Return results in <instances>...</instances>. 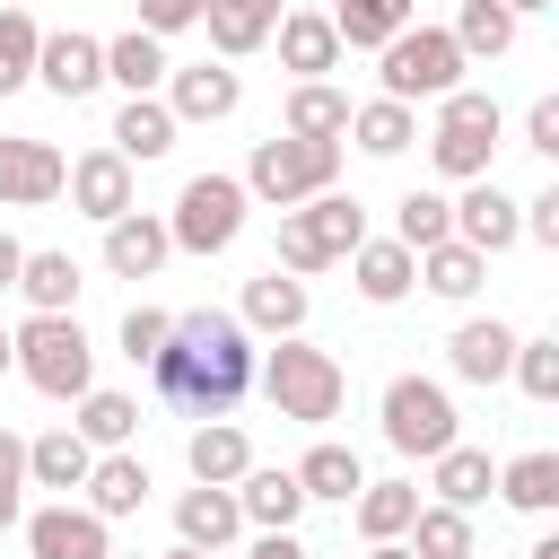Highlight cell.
<instances>
[{
    "label": "cell",
    "instance_id": "obj_1",
    "mask_svg": "<svg viewBox=\"0 0 559 559\" xmlns=\"http://www.w3.org/2000/svg\"><path fill=\"white\" fill-rule=\"evenodd\" d=\"M253 376H262V349H253V332H245L236 314H218V306L175 314V341L148 358L157 402H175L183 419H227V411L253 393Z\"/></svg>",
    "mask_w": 559,
    "mask_h": 559
},
{
    "label": "cell",
    "instance_id": "obj_2",
    "mask_svg": "<svg viewBox=\"0 0 559 559\" xmlns=\"http://www.w3.org/2000/svg\"><path fill=\"white\" fill-rule=\"evenodd\" d=\"M253 384H262V402H271L280 419H297V428H323V419H341V402H349L341 358L314 349V341H271Z\"/></svg>",
    "mask_w": 559,
    "mask_h": 559
},
{
    "label": "cell",
    "instance_id": "obj_3",
    "mask_svg": "<svg viewBox=\"0 0 559 559\" xmlns=\"http://www.w3.org/2000/svg\"><path fill=\"white\" fill-rule=\"evenodd\" d=\"M358 245H367V210H358V192H314V201L280 210V262H271V271L314 280V271L349 262Z\"/></svg>",
    "mask_w": 559,
    "mask_h": 559
},
{
    "label": "cell",
    "instance_id": "obj_4",
    "mask_svg": "<svg viewBox=\"0 0 559 559\" xmlns=\"http://www.w3.org/2000/svg\"><path fill=\"white\" fill-rule=\"evenodd\" d=\"M9 341H17V376L44 402H87L96 393V349H87L79 314H26Z\"/></svg>",
    "mask_w": 559,
    "mask_h": 559
},
{
    "label": "cell",
    "instance_id": "obj_5",
    "mask_svg": "<svg viewBox=\"0 0 559 559\" xmlns=\"http://www.w3.org/2000/svg\"><path fill=\"white\" fill-rule=\"evenodd\" d=\"M332 183H341V140H288V131H271L245 157V192L271 201V210H297V201H314Z\"/></svg>",
    "mask_w": 559,
    "mask_h": 559
},
{
    "label": "cell",
    "instance_id": "obj_6",
    "mask_svg": "<svg viewBox=\"0 0 559 559\" xmlns=\"http://www.w3.org/2000/svg\"><path fill=\"white\" fill-rule=\"evenodd\" d=\"M376 419H384V445H393V454H419V463H437L445 445H463L454 393H445L437 376H393L384 402H376Z\"/></svg>",
    "mask_w": 559,
    "mask_h": 559
},
{
    "label": "cell",
    "instance_id": "obj_7",
    "mask_svg": "<svg viewBox=\"0 0 559 559\" xmlns=\"http://www.w3.org/2000/svg\"><path fill=\"white\" fill-rule=\"evenodd\" d=\"M498 131H507L498 96H480V87H454V96L437 105V131H428V157H437V175H445V183H480V175H489V157H498Z\"/></svg>",
    "mask_w": 559,
    "mask_h": 559
},
{
    "label": "cell",
    "instance_id": "obj_8",
    "mask_svg": "<svg viewBox=\"0 0 559 559\" xmlns=\"http://www.w3.org/2000/svg\"><path fill=\"white\" fill-rule=\"evenodd\" d=\"M245 210H253L245 175H192L166 210V236H175V253H227L245 236Z\"/></svg>",
    "mask_w": 559,
    "mask_h": 559
},
{
    "label": "cell",
    "instance_id": "obj_9",
    "mask_svg": "<svg viewBox=\"0 0 559 559\" xmlns=\"http://www.w3.org/2000/svg\"><path fill=\"white\" fill-rule=\"evenodd\" d=\"M384 96L393 105H419V96H454L463 87V44H454V26H411V35H393L384 44Z\"/></svg>",
    "mask_w": 559,
    "mask_h": 559
},
{
    "label": "cell",
    "instance_id": "obj_10",
    "mask_svg": "<svg viewBox=\"0 0 559 559\" xmlns=\"http://www.w3.org/2000/svg\"><path fill=\"white\" fill-rule=\"evenodd\" d=\"M70 192V157L52 148V140H0V210H44V201H61Z\"/></svg>",
    "mask_w": 559,
    "mask_h": 559
},
{
    "label": "cell",
    "instance_id": "obj_11",
    "mask_svg": "<svg viewBox=\"0 0 559 559\" xmlns=\"http://www.w3.org/2000/svg\"><path fill=\"white\" fill-rule=\"evenodd\" d=\"M26 559H114V524L96 507H35L26 515Z\"/></svg>",
    "mask_w": 559,
    "mask_h": 559
},
{
    "label": "cell",
    "instance_id": "obj_12",
    "mask_svg": "<svg viewBox=\"0 0 559 559\" xmlns=\"http://www.w3.org/2000/svg\"><path fill=\"white\" fill-rule=\"evenodd\" d=\"M70 210H79V218H96V227L131 218V210H140V201H131V157H114V148L70 157Z\"/></svg>",
    "mask_w": 559,
    "mask_h": 559
},
{
    "label": "cell",
    "instance_id": "obj_13",
    "mask_svg": "<svg viewBox=\"0 0 559 559\" xmlns=\"http://www.w3.org/2000/svg\"><path fill=\"white\" fill-rule=\"evenodd\" d=\"M35 79H44L61 105H79V96H96V87H105V44H96V35H79V26H61V35H44Z\"/></svg>",
    "mask_w": 559,
    "mask_h": 559
},
{
    "label": "cell",
    "instance_id": "obj_14",
    "mask_svg": "<svg viewBox=\"0 0 559 559\" xmlns=\"http://www.w3.org/2000/svg\"><path fill=\"white\" fill-rule=\"evenodd\" d=\"M454 236H463L472 253H507V245L524 236V201H507V192L480 175V183H463V201H454Z\"/></svg>",
    "mask_w": 559,
    "mask_h": 559
},
{
    "label": "cell",
    "instance_id": "obj_15",
    "mask_svg": "<svg viewBox=\"0 0 559 559\" xmlns=\"http://www.w3.org/2000/svg\"><path fill=\"white\" fill-rule=\"evenodd\" d=\"M306 314H314L306 280H288V271H262V280H245V306H236V323H245V332L297 341V332H306Z\"/></svg>",
    "mask_w": 559,
    "mask_h": 559
},
{
    "label": "cell",
    "instance_id": "obj_16",
    "mask_svg": "<svg viewBox=\"0 0 559 559\" xmlns=\"http://www.w3.org/2000/svg\"><path fill=\"white\" fill-rule=\"evenodd\" d=\"M166 105H175V122H227L245 105V79L227 61H192V70L166 79Z\"/></svg>",
    "mask_w": 559,
    "mask_h": 559
},
{
    "label": "cell",
    "instance_id": "obj_17",
    "mask_svg": "<svg viewBox=\"0 0 559 559\" xmlns=\"http://www.w3.org/2000/svg\"><path fill=\"white\" fill-rule=\"evenodd\" d=\"M166 253H175V236H166L157 210H131V218L105 227V271H114V280H157Z\"/></svg>",
    "mask_w": 559,
    "mask_h": 559
},
{
    "label": "cell",
    "instance_id": "obj_18",
    "mask_svg": "<svg viewBox=\"0 0 559 559\" xmlns=\"http://www.w3.org/2000/svg\"><path fill=\"white\" fill-rule=\"evenodd\" d=\"M245 533V507H236V489H210V480H192L183 498H175V542H192V550H227Z\"/></svg>",
    "mask_w": 559,
    "mask_h": 559
},
{
    "label": "cell",
    "instance_id": "obj_19",
    "mask_svg": "<svg viewBox=\"0 0 559 559\" xmlns=\"http://www.w3.org/2000/svg\"><path fill=\"white\" fill-rule=\"evenodd\" d=\"M175 105L166 96H122V114H114V131H105V148L114 157H131V166H148V157H166L175 148Z\"/></svg>",
    "mask_w": 559,
    "mask_h": 559
},
{
    "label": "cell",
    "instance_id": "obj_20",
    "mask_svg": "<svg viewBox=\"0 0 559 559\" xmlns=\"http://www.w3.org/2000/svg\"><path fill=\"white\" fill-rule=\"evenodd\" d=\"M349 280H358V297H367V306H402V297L419 288V253H411V245H393V236H367V245L349 253Z\"/></svg>",
    "mask_w": 559,
    "mask_h": 559
},
{
    "label": "cell",
    "instance_id": "obj_21",
    "mask_svg": "<svg viewBox=\"0 0 559 559\" xmlns=\"http://www.w3.org/2000/svg\"><path fill=\"white\" fill-rule=\"evenodd\" d=\"M445 367H454L463 384H507V376H515V332H507L498 314H489V323H454Z\"/></svg>",
    "mask_w": 559,
    "mask_h": 559
},
{
    "label": "cell",
    "instance_id": "obj_22",
    "mask_svg": "<svg viewBox=\"0 0 559 559\" xmlns=\"http://www.w3.org/2000/svg\"><path fill=\"white\" fill-rule=\"evenodd\" d=\"M183 463H192V480H210V489H236V480L253 472V437H245L236 419H201V428L183 437Z\"/></svg>",
    "mask_w": 559,
    "mask_h": 559
},
{
    "label": "cell",
    "instance_id": "obj_23",
    "mask_svg": "<svg viewBox=\"0 0 559 559\" xmlns=\"http://www.w3.org/2000/svg\"><path fill=\"white\" fill-rule=\"evenodd\" d=\"M87 472H96V445L79 437V428H44V437H26V489H87Z\"/></svg>",
    "mask_w": 559,
    "mask_h": 559
},
{
    "label": "cell",
    "instance_id": "obj_24",
    "mask_svg": "<svg viewBox=\"0 0 559 559\" xmlns=\"http://www.w3.org/2000/svg\"><path fill=\"white\" fill-rule=\"evenodd\" d=\"M280 17H288L280 0H210V17H201V26H210V52H218V61H245V52H262V44H271V26H280Z\"/></svg>",
    "mask_w": 559,
    "mask_h": 559
},
{
    "label": "cell",
    "instance_id": "obj_25",
    "mask_svg": "<svg viewBox=\"0 0 559 559\" xmlns=\"http://www.w3.org/2000/svg\"><path fill=\"white\" fill-rule=\"evenodd\" d=\"M271 35H280V61H288L297 79H323V70H341V26H332L323 9H288Z\"/></svg>",
    "mask_w": 559,
    "mask_h": 559
},
{
    "label": "cell",
    "instance_id": "obj_26",
    "mask_svg": "<svg viewBox=\"0 0 559 559\" xmlns=\"http://www.w3.org/2000/svg\"><path fill=\"white\" fill-rule=\"evenodd\" d=\"M349 114H358V105H349L332 79H297L280 131H288V140H349Z\"/></svg>",
    "mask_w": 559,
    "mask_h": 559
},
{
    "label": "cell",
    "instance_id": "obj_27",
    "mask_svg": "<svg viewBox=\"0 0 559 559\" xmlns=\"http://www.w3.org/2000/svg\"><path fill=\"white\" fill-rule=\"evenodd\" d=\"M332 26H341V52H384L393 35L419 26V0H341Z\"/></svg>",
    "mask_w": 559,
    "mask_h": 559
},
{
    "label": "cell",
    "instance_id": "obj_28",
    "mask_svg": "<svg viewBox=\"0 0 559 559\" xmlns=\"http://www.w3.org/2000/svg\"><path fill=\"white\" fill-rule=\"evenodd\" d=\"M428 489H437V507H463V515H472V507L498 489V463H489L480 445H445V454L428 463Z\"/></svg>",
    "mask_w": 559,
    "mask_h": 559
},
{
    "label": "cell",
    "instance_id": "obj_29",
    "mask_svg": "<svg viewBox=\"0 0 559 559\" xmlns=\"http://www.w3.org/2000/svg\"><path fill=\"white\" fill-rule=\"evenodd\" d=\"M236 507H245L253 533H288L306 515V489H297V472H245L236 480Z\"/></svg>",
    "mask_w": 559,
    "mask_h": 559
},
{
    "label": "cell",
    "instance_id": "obj_30",
    "mask_svg": "<svg viewBox=\"0 0 559 559\" xmlns=\"http://www.w3.org/2000/svg\"><path fill=\"white\" fill-rule=\"evenodd\" d=\"M105 79H122L131 96H157V87L175 79V61H166V44H157L148 26H131V35H114V44H105Z\"/></svg>",
    "mask_w": 559,
    "mask_h": 559
},
{
    "label": "cell",
    "instance_id": "obj_31",
    "mask_svg": "<svg viewBox=\"0 0 559 559\" xmlns=\"http://www.w3.org/2000/svg\"><path fill=\"white\" fill-rule=\"evenodd\" d=\"M17 297H26L35 314H70V306H79V262H70L61 245H35L26 271H17Z\"/></svg>",
    "mask_w": 559,
    "mask_h": 559
},
{
    "label": "cell",
    "instance_id": "obj_32",
    "mask_svg": "<svg viewBox=\"0 0 559 559\" xmlns=\"http://www.w3.org/2000/svg\"><path fill=\"white\" fill-rule=\"evenodd\" d=\"M87 507H96L105 524H114V515H140V507H148V463H140V454H96Z\"/></svg>",
    "mask_w": 559,
    "mask_h": 559
},
{
    "label": "cell",
    "instance_id": "obj_33",
    "mask_svg": "<svg viewBox=\"0 0 559 559\" xmlns=\"http://www.w3.org/2000/svg\"><path fill=\"white\" fill-rule=\"evenodd\" d=\"M349 515H358L367 542H402V533L419 524V489H411V480H367V489L349 498Z\"/></svg>",
    "mask_w": 559,
    "mask_h": 559
},
{
    "label": "cell",
    "instance_id": "obj_34",
    "mask_svg": "<svg viewBox=\"0 0 559 559\" xmlns=\"http://www.w3.org/2000/svg\"><path fill=\"white\" fill-rule=\"evenodd\" d=\"M498 498L515 507V515H559V454H515V463H498Z\"/></svg>",
    "mask_w": 559,
    "mask_h": 559
},
{
    "label": "cell",
    "instance_id": "obj_35",
    "mask_svg": "<svg viewBox=\"0 0 559 559\" xmlns=\"http://www.w3.org/2000/svg\"><path fill=\"white\" fill-rule=\"evenodd\" d=\"M480 280H489V253H472L463 236H445V245L419 253V288H428V297H454V306H463Z\"/></svg>",
    "mask_w": 559,
    "mask_h": 559
},
{
    "label": "cell",
    "instance_id": "obj_36",
    "mask_svg": "<svg viewBox=\"0 0 559 559\" xmlns=\"http://www.w3.org/2000/svg\"><path fill=\"white\" fill-rule=\"evenodd\" d=\"M70 428H79V437H87L96 454H131V437H140V402H131V393H105V384H96V393L79 402V419H70Z\"/></svg>",
    "mask_w": 559,
    "mask_h": 559
},
{
    "label": "cell",
    "instance_id": "obj_37",
    "mask_svg": "<svg viewBox=\"0 0 559 559\" xmlns=\"http://www.w3.org/2000/svg\"><path fill=\"white\" fill-rule=\"evenodd\" d=\"M297 489H306V498H332V507H349V498L367 489V472H358V454H349V445H332V437H323V445H306V463H297Z\"/></svg>",
    "mask_w": 559,
    "mask_h": 559
},
{
    "label": "cell",
    "instance_id": "obj_38",
    "mask_svg": "<svg viewBox=\"0 0 559 559\" xmlns=\"http://www.w3.org/2000/svg\"><path fill=\"white\" fill-rule=\"evenodd\" d=\"M349 140H358L367 157H402V148L419 140V114H411V105H393V96H376V105H358V114H349Z\"/></svg>",
    "mask_w": 559,
    "mask_h": 559
},
{
    "label": "cell",
    "instance_id": "obj_39",
    "mask_svg": "<svg viewBox=\"0 0 559 559\" xmlns=\"http://www.w3.org/2000/svg\"><path fill=\"white\" fill-rule=\"evenodd\" d=\"M445 236H454V201H445V192H402V201H393V245L428 253V245H445Z\"/></svg>",
    "mask_w": 559,
    "mask_h": 559
},
{
    "label": "cell",
    "instance_id": "obj_40",
    "mask_svg": "<svg viewBox=\"0 0 559 559\" xmlns=\"http://www.w3.org/2000/svg\"><path fill=\"white\" fill-rule=\"evenodd\" d=\"M402 542H411V559H472V515L463 507H419V524Z\"/></svg>",
    "mask_w": 559,
    "mask_h": 559
},
{
    "label": "cell",
    "instance_id": "obj_41",
    "mask_svg": "<svg viewBox=\"0 0 559 559\" xmlns=\"http://www.w3.org/2000/svg\"><path fill=\"white\" fill-rule=\"evenodd\" d=\"M35 52H44L35 9H0V96H17V87L35 79Z\"/></svg>",
    "mask_w": 559,
    "mask_h": 559
},
{
    "label": "cell",
    "instance_id": "obj_42",
    "mask_svg": "<svg viewBox=\"0 0 559 559\" xmlns=\"http://www.w3.org/2000/svg\"><path fill=\"white\" fill-rule=\"evenodd\" d=\"M454 44H463V61H472V52L498 61V52L515 44V17H507L498 0H463V9H454Z\"/></svg>",
    "mask_w": 559,
    "mask_h": 559
},
{
    "label": "cell",
    "instance_id": "obj_43",
    "mask_svg": "<svg viewBox=\"0 0 559 559\" xmlns=\"http://www.w3.org/2000/svg\"><path fill=\"white\" fill-rule=\"evenodd\" d=\"M515 384H524L533 402H559V332H542V341H515Z\"/></svg>",
    "mask_w": 559,
    "mask_h": 559
},
{
    "label": "cell",
    "instance_id": "obj_44",
    "mask_svg": "<svg viewBox=\"0 0 559 559\" xmlns=\"http://www.w3.org/2000/svg\"><path fill=\"white\" fill-rule=\"evenodd\" d=\"M166 341H175V314H157V306H131V314H122V358H131V367H148Z\"/></svg>",
    "mask_w": 559,
    "mask_h": 559
},
{
    "label": "cell",
    "instance_id": "obj_45",
    "mask_svg": "<svg viewBox=\"0 0 559 559\" xmlns=\"http://www.w3.org/2000/svg\"><path fill=\"white\" fill-rule=\"evenodd\" d=\"M17 507H26V437L0 428V533L17 524Z\"/></svg>",
    "mask_w": 559,
    "mask_h": 559
},
{
    "label": "cell",
    "instance_id": "obj_46",
    "mask_svg": "<svg viewBox=\"0 0 559 559\" xmlns=\"http://www.w3.org/2000/svg\"><path fill=\"white\" fill-rule=\"evenodd\" d=\"M210 17V0H140V26L166 44V35H183V26H201Z\"/></svg>",
    "mask_w": 559,
    "mask_h": 559
},
{
    "label": "cell",
    "instance_id": "obj_47",
    "mask_svg": "<svg viewBox=\"0 0 559 559\" xmlns=\"http://www.w3.org/2000/svg\"><path fill=\"white\" fill-rule=\"evenodd\" d=\"M524 148H542V157L559 166V96H533V114H524Z\"/></svg>",
    "mask_w": 559,
    "mask_h": 559
},
{
    "label": "cell",
    "instance_id": "obj_48",
    "mask_svg": "<svg viewBox=\"0 0 559 559\" xmlns=\"http://www.w3.org/2000/svg\"><path fill=\"white\" fill-rule=\"evenodd\" d=\"M524 236H533V245H550V253H559V183H550V192H542V201H524Z\"/></svg>",
    "mask_w": 559,
    "mask_h": 559
},
{
    "label": "cell",
    "instance_id": "obj_49",
    "mask_svg": "<svg viewBox=\"0 0 559 559\" xmlns=\"http://www.w3.org/2000/svg\"><path fill=\"white\" fill-rule=\"evenodd\" d=\"M245 559H306V542H297V533H262Z\"/></svg>",
    "mask_w": 559,
    "mask_h": 559
},
{
    "label": "cell",
    "instance_id": "obj_50",
    "mask_svg": "<svg viewBox=\"0 0 559 559\" xmlns=\"http://www.w3.org/2000/svg\"><path fill=\"white\" fill-rule=\"evenodd\" d=\"M17 271H26V245L0 227V288H17Z\"/></svg>",
    "mask_w": 559,
    "mask_h": 559
},
{
    "label": "cell",
    "instance_id": "obj_51",
    "mask_svg": "<svg viewBox=\"0 0 559 559\" xmlns=\"http://www.w3.org/2000/svg\"><path fill=\"white\" fill-rule=\"evenodd\" d=\"M507 17H533V9H559V0H498Z\"/></svg>",
    "mask_w": 559,
    "mask_h": 559
},
{
    "label": "cell",
    "instance_id": "obj_52",
    "mask_svg": "<svg viewBox=\"0 0 559 559\" xmlns=\"http://www.w3.org/2000/svg\"><path fill=\"white\" fill-rule=\"evenodd\" d=\"M367 559H411V542H367Z\"/></svg>",
    "mask_w": 559,
    "mask_h": 559
},
{
    "label": "cell",
    "instance_id": "obj_53",
    "mask_svg": "<svg viewBox=\"0 0 559 559\" xmlns=\"http://www.w3.org/2000/svg\"><path fill=\"white\" fill-rule=\"evenodd\" d=\"M524 559H559V533H542V542H533V550H524Z\"/></svg>",
    "mask_w": 559,
    "mask_h": 559
},
{
    "label": "cell",
    "instance_id": "obj_54",
    "mask_svg": "<svg viewBox=\"0 0 559 559\" xmlns=\"http://www.w3.org/2000/svg\"><path fill=\"white\" fill-rule=\"evenodd\" d=\"M9 367H17V341H9V332H0V376H9Z\"/></svg>",
    "mask_w": 559,
    "mask_h": 559
},
{
    "label": "cell",
    "instance_id": "obj_55",
    "mask_svg": "<svg viewBox=\"0 0 559 559\" xmlns=\"http://www.w3.org/2000/svg\"><path fill=\"white\" fill-rule=\"evenodd\" d=\"M166 559H210V550H192V542H175V550H166Z\"/></svg>",
    "mask_w": 559,
    "mask_h": 559
},
{
    "label": "cell",
    "instance_id": "obj_56",
    "mask_svg": "<svg viewBox=\"0 0 559 559\" xmlns=\"http://www.w3.org/2000/svg\"><path fill=\"white\" fill-rule=\"evenodd\" d=\"M114 559H140V550H114Z\"/></svg>",
    "mask_w": 559,
    "mask_h": 559
},
{
    "label": "cell",
    "instance_id": "obj_57",
    "mask_svg": "<svg viewBox=\"0 0 559 559\" xmlns=\"http://www.w3.org/2000/svg\"><path fill=\"white\" fill-rule=\"evenodd\" d=\"M0 9H26V0H0Z\"/></svg>",
    "mask_w": 559,
    "mask_h": 559
}]
</instances>
